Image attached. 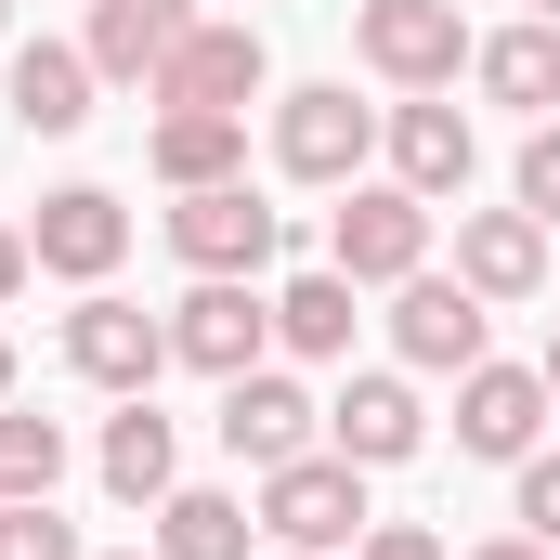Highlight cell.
I'll return each instance as SVG.
<instances>
[{
	"label": "cell",
	"instance_id": "ba28073f",
	"mask_svg": "<svg viewBox=\"0 0 560 560\" xmlns=\"http://www.w3.org/2000/svg\"><path fill=\"white\" fill-rule=\"evenodd\" d=\"M275 235H287V222L248 196V183H196V196L170 209V248H183L196 275H261V261H275Z\"/></svg>",
	"mask_w": 560,
	"mask_h": 560
},
{
	"label": "cell",
	"instance_id": "d6986e66",
	"mask_svg": "<svg viewBox=\"0 0 560 560\" xmlns=\"http://www.w3.org/2000/svg\"><path fill=\"white\" fill-rule=\"evenodd\" d=\"M13 118L66 143L79 118H92V52H66V39H26V52H13Z\"/></svg>",
	"mask_w": 560,
	"mask_h": 560
},
{
	"label": "cell",
	"instance_id": "d4e9b609",
	"mask_svg": "<svg viewBox=\"0 0 560 560\" xmlns=\"http://www.w3.org/2000/svg\"><path fill=\"white\" fill-rule=\"evenodd\" d=\"M522 535L560 548V456H522Z\"/></svg>",
	"mask_w": 560,
	"mask_h": 560
},
{
	"label": "cell",
	"instance_id": "7402d4cb",
	"mask_svg": "<svg viewBox=\"0 0 560 560\" xmlns=\"http://www.w3.org/2000/svg\"><path fill=\"white\" fill-rule=\"evenodd\" d=\"M275 339L287 352H313V365H326V352H352V275H339V261H326V275H300L275 300Z\"/></svg>",
	"mask_w": 560,
	"mask_h": 560
},
{
	"label": "cell",
	"instance_id": "9c48e42d",
	"mask_svg": "<svg viewBox=\"0 0 560 560\" xmlns=\"http://www.w3.org/2000/svg\"><path fill=\"white\" fill-rule=\"evenodd\" d=\"M26 248H39V275H79V287H105L118 261H131V209H118L105 183H66V196H39Z\"/></svg>",
	"mask_w": 560,
	"mask_h": 560
},
{
	"label": "cell",
	"instance_id": "30bf717a",
	"mask_svg": "<svg viewBox=\"0 0 560 560\" xmlns=\"http://www.w3.org/2000/svg\"><path fill=\"white\" fill-rule=\"evenodd\" d=\"M66 365H79L92 392H156V365H170V326H156V313H131V300H105V287H92V300L66 313Z\"/></svg>",
	"mask_w": 560,
	"mask_h": 560
},
{
	"label": "cell",
	"instance_id": "83f0119b",
	"mask_svg": "<svg viewBox=\"0 0 560 560\" xmlns=\"http://www.w3.org/2000/svg\"><path fill=\"white\" fill-rule=\"evenodd\" d=\"M26 275H39V248H26V235H0V300H13Z\"/></svg>",
	"mask_w": 560,
	"mask_h": 560
},
{
	"label": "cell",
	"instance_id": "1f68e13d",
	"mask_svg": "<svg viewBox=\"0 0 560 560\" xmlns=\"http://www.w3.org/2000/svg\"><path fill=\"white\" fill-rule=\"evenodd\" d=\"M0 39H13V0H0Z\"/></svg>",
	"mask_w": 560,
	"mask_h": 560
},
{
	"label": "cell",
	"instance_id": "8fae6325",
	"mask_svg": "<svg viewBox=\"0 0 560 560\" xmlns=\"http://www.w3.org/2000/svg\"><path fill=\"white\" fill-rule=\"evenodd\" d=\"M313 430H326V405H313L300 378H275V365L222 378V443H235L248 469H287V456H313Z\"/></svg>",
	"mask_w": 560,
	"mask_h": 560
},
{
	"label": "cell",
	"instance_id": "52a82bcc",
	"mask_svg": "<svg viewBox=\"0 0 560 560\" xmlns=\"http://www.w3.org/2000/svg\"><path fill=\"white\" fill-rule=\"evenodd\" d=\"M365 143H378V118H365L339 79H313V92H287V105H275L287 183H352V170H365Z\"/></svg>",
	"mask_w": 560,
	"mask_h": 560
},
{
	"label": "cell",
	"instance_id": "ffe728a7",
	"mask_svg": "<svg viewBox=\"0 0 560 560\" xmlns=\"http://www.w3.org/2000/svg\"><path fill=\"white\" fill-rule=\"evenodd\" d=\"M156 560H248V509L209 495V482H170L156 495Z\"/></svg>",
	"mask_w": 560,
	"mask_h": 560
},
{
	"label": "cell",
	"instance_id": "5b68a950",
	"mask_svg": "<svg viewBox=\"0 0 560 560\" xmlns=\"http://www.w3.org/2000/svg\"><path fill=\"white\" fill-rule=\"evenodd\" d=\"M482 326H495V300L456 287V275H405V300H392V352L430 365V378H469L482 365Z\"/></svg>",
	"mask_w": 560,
	"mask_h": 560
},
{
	"label": "cell",
	"instance_id": "e575fe53",
	"mask_svg": "<svg viewBox=\"0 0 560 560\" xmlns=\"http://www.w3.org/2000/svg\"><path fill=\"white\" fill-rule=\"evenodd\" d=\"M287 560H300V548H287Z\"/></svg>",
	"mask_w": 560,
	"mask_h": 560
},
{
	"label": "cell",
	"instance_id": "4dcf8cb0",
	"mask_svg": "<svg viewBox=\"0 0 560 560\" xmlns=\"http://www.w3.org/2000/svg\"><path fill=\"white\" fill-rule=\"evenodd\" d=\"M0 405H13V339H0Z\"/></svg>",
	"mask_w": 560,
	"mask_h": 560
},
{
	"label": "cell",
	"instance_id": "4fadbf2b",
	"mask_svg": "<svg viewBox=\"0 0 560 560\" xmlns=\"http://www.w3.org/2000/svg\"><path fill=\"white\" fill-rule=\"evenodd\" d=\"M535 430H548V378H535V365H469V378H456V443H469V456H509V469H522Z\"/></svg>",
	"mask_w": 560,
	"mask_h": 560
},
{
	"label": "cell",
	"instance_id": "7c38bea8",
	"mask_svg": "<svg viewBox=\"0 0 560 560\" xmlns=\"http://www.w3.org/2000/svg\"><path fill=\"white\" fill-rule=\"evenodd\" d=\"M456 287L535 300V287H548V222H535V209H456Z\"/></svg>",
	"mask_w": 560,
	"mask_h": 560
},
{
	"label": "cell",
	"instance_id": "ac0fdd59",
	"mask_svg": "<svg viewBox=\"0 0 560 560\" xmlns=\"http://www.w3.org/2000/svg\"><path fill=\"white\" fill-rule=\"evenodd\" d=\"M156 183H248V118H222V105H170L156 118Z\"/></svg>",
	"mask_w": 560,
	"mask_h": 560
},
{
	"label": "cell",
	"instance_id": "f1b7e54d",
	"mask_svg": "<svg viewBox=\"0 0 560 560\" xmlns=\"http://www.w3.org/2000/svg\"><path fill=\"white\" fill-rule=\"evenodd\" d=\"M469 560H560V548H535V535H495V548H469Z\"/></svg>",
	"mask_w": 560,
	"mask_h": 560
},
{
	"label": "cell",
	"instance_id": "4316f807",
	"mask_svg": "<svg viewBox=\"0 0 560 560\" xmlns=\"http://www.w3.org/2000/svg\"><path fill=\"white\" fill-rule=\"evenodd\" d=\"M352 560H456V548H443L430 522H365V535H352Z\"/></svg>",
	"mask_w": 560,
	"mask_h": 560
},
{
	"label": "cell",
	"instance_id": "603a6c76",
	"mask_svg": "<svg viewBox=\"0 0 560 560\" xmlns=\"http://www.w3.org/2000/svg\"><path fill=\"white\" fill-rule=\"evenodd\" d=\"M52 482H66V430L26 418V405H0V509L13 495H52Z\"/></svg>",
	"mask_w": 560,
	"mask_h": 560
},
{
	"label": "cell",
	"instance_id": "cb8c5ba5",
	"mask_svg": "<svg viewBox=\"0 0 560 560\" xmlns=\"http://www.w3.org/2000/svg\"><path fill=\"white\" fill-rule=\"evenodd\" d=\"M0 560H79V522H52V495H13L0 509Z\"/></svg>",
	"mask_w": 560,
	"mask_h": 560
},
{
	"label": "cell",
	"instance_id": "e0dca14e",
	"mask_svg": "<svg viewBox=\"0 0 560 560\" xmlns=\"http://www.w3.org/2000/svg\"><path fill=\"white\" fill-rule=\"evenodd\" d=\"M170 482H183V443L156 418V392H131V405L105 418V495H118V509H156Z\"/></svg>",
	"mask_w": 560,
	"mask_h": 560
},
{
	"label": "cell",
	"instance_id": "f546056e",
	"mask_svg": "<svg viewBox=\"0 0 560 560\" xmlns=\"http://www.w3.org/2000/svg\"><path fill=\"white\" fill-rule=\"evenodd\" d=\"M535 378H548V405H560V339H548V365H535Z\"/></svg>",
	"mask_w": 560,
	"mask_h": 560
},
{
	"label": "cell",
	"instance_id": "9a60e30c",
	"mask_svg": "<svg viewBox=\"0 0 560 560\" xmlns=\"http://www.w3.org/2000/svg\"><path fill=\"white\" fill-rule=\"evenodd\" d=\"M183 26H196V0H92V79H156L170 52H183Z\"/></svg>",
	"mask_w": 560,
	"mask_h": 560
},
{
	"label": "cell",
	"instance_id": "277c9868",
	"mask_svg": "<svg viewBox=\"0 0 560 560\" xmlns=\"http://www.w3.org/2000/svg\"><path fill=\"white\" fill-rule=\"evenodd\" d=\"M365 66L392 79V92H443L456 66H469V26H456V0H365Z\"/></svg>",
	"mask_w": 560,
	"mask_h": 560
},
{
	"label": "cell",
	"instance_id": "d6a6232c",
	"mask_svg": "<svg viewBox=\"0 0 560 560\" xmlns=\"http://www.w3.org/2000/svg\"><path fill=\"white\" fill-rule=\"evenodd\" d=\"M535 13H560V0H535Z\"/></svg>",
	"mask_w": 560,
	"mask_h": 560
},
{
	"label": "cell",
	"instance_id": "2e32d148",
	"mask_svg": "<svg viewBox=\"0 0 560 560\" xmlns=\"http://www.w3.org/2000/svg\"><path fill=\"white\" fill-rule=\"evenodd\" d=\"M469 156H482V143H469V118H456V105H392V170H405V196H430V209H443V196H469Z\"/></svg>",
	"mask_w": 560,
	"mask_h": 560
},
{
	"label": "cell",
	"instance_id": "6da1fadb",
	"mask_svg": "<svg viewBox=\"0 0 560 560\" xmlns=\"http://www.w3.org/2000/svg\"><path fill=\"white\" fill-rule=\"evenodd\" d=\"M261 535L300 560H326V548H352L365 535V469L326 443V456H287V469H261Z\"/></svg>",
	"mask_w": 560,
	"mask_h": 560
},
{
	"label": "cell",
	"instance_id": "8992f818",
	"mask_svg": "<svg viewBox=\"0 0 560 560\" xmlns=\"http://www.w3.org/2000/svg\"><path fill=\"white\" fill-rule=\"evenodd\" d=\"M261 79H275L261 26H209V13H196V26H183V52H170L143 92H156V105H222V118H248V92H261Z\"/></svg>",
	"mask_w": 560,
	"mask_h": 560
},
{
	"label": "cell",
	"instance_id": "836d02e7",
	"mask_svg": "<svg viewBox=\"0 0 560 560\" xmlns=\"http://www.w3.org/2000/svg\"><path fill=\"white\" fill-rule=\"evenodd\" d=\"M118 560H143V548H118Z\"/></svg>",
	"mask_w": 560,
	"mask_h": 560
},
{
	"label": "cell",
	"instance_id": "44dd1931",
	"mask_svg": "<svg viewBox=\"0 0 560 560\" xmlns=\"http://www.w3.org/2000/svg\"><path fill=\"white\" fill-rule=\"evenodd\" d=\"M469 66H482V92L522 105V118H548V105H560V26H509V39H482Z\"/></svg>",
	"mask_w": 560,
	"mask_h": 560
},
{
	"label": "cell",
	"instance_id": "5bb4252c",
	"mask_svg": "<svg viewBox=\"0 0 560 560\" xmlns=\"http://www.w3.org/2000/svg\"><path fill=\"white\" fill-rule=\"evenodd\" d=\"M326 443H339L352 469H405V456L430 443V418H418V392H405V378H352V392L326 405Z\"/></svg>",
	"mask_w": 560,
	"mask_h": 560
},
{
	"label": "cell",
	"instance_id": "7a4b0ae2",
	"mask_svg": "<svg viewBox=\"0 0 560 560\" xmlns=\"http://www.w3.org/2000/svg\"><path fill=\"white\" fill-rule=\"evenodd\" d=\"M326 261H339L352 287L430 275V196H405V183H352V196H339V222H326Z\"/></svg>",
	"mask_w": 560,
	"mask_h": 560
},
{
	"label": "cell",
	"instance_id": "484cf974",
	"mask_svg": "<svg viewBox=\"0 0 560 560\" xmlns=\"http://www.w3.org/2000/svg\"><path fill=\"white\" fill-rule=\"evenodd\" d=\"M522 209H535V222H560V118L522 143Z\"/></svg>",
	"mask_w": 560,
	"mask_h": 560
},
{
	"label": "cell",
	"instance_id": "3957f363",
	"mask_svg": "<svg viewBox=\"0 0 560 560\" xmlns=\"http://www.w3.org/2000/svg\"><path fill=\"white\" fill-rule=\"evenodd\" d=\"M261 339H275V300L248 275H196V300L170 313V365H196V378H248Z\"/></svg>",
	"mask_w": 560,
	"mask_h": 560
}]
</instances>
